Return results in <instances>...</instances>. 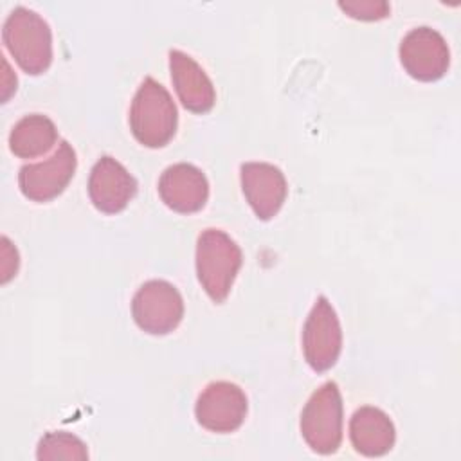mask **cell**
Returning <instances> with one entry per match:
<instances>
[{
	"instance_id": "obj_14",
	"label": "cell",
	"mask_w": 461,
	"mask_h": 461,
	"mask_svg": "<svg viewBox=\"0 0 461 461\" xmlns=\"http://www.w3.org/2000/svg\"><path fill=\"white\" fill-rule=\"evenodd\" d=\"M349 439L362 456H385L396 441L394 423L382 409L364 405L357 409L349 420Z\"/></svg>"
},
{
	"instance_id": "obj_4",
	"label": "cell",
	"mask_w": 461,
	"mask_h": 461,
	"mask_svg": "<svg viewBox=\"0 0 461 461\" xmlns=\"http://www.w3.org/2000/svg\"><path fill=\"white\" fill-rule=\"evenodd\" d=\"M342 396L335 382L322 384L301 412V434L306 445L322 456L339 450L342 441Z\"/></svg>"
},
{
	"instance_id": "obj_2",
	"label": "cell",
	"mask_w": 461,
	"mask_h": 461,
	"mask_svg": "<svg viewBox=\"0 0 461 461\" xmlns=\"http://www.w3.org/2000/svg\"><path fill=\"white\" fill-rule=\"evenodd\" d=\"M128 121L142 146L162 148L176 133L178 112L171 94L153 77H146L133 95Z\"/></svg>"
},
{
	"instance_id": "obj_12",
	"label": "cell",
	"mask_w": 461,
	"mask_h": 461,
	"mask_svg": "<svg viewBox=\"0 0 461 461\" xmlns=\"http://www.w3.org/2000/svg\"><path fill=\"white\" fill-rule=\"evenodd\" d=\"M158 194L169 209L191 214L207 203L209 182L200 167L178 162L162 171L158 178Z\"/></svg>"
},
{
	"instance_id": "obj_6",
	"label": "cell",
	"mask_w": 461,
	"mask_h": 461,
	"mask_svg": "<svg viewBox=\"0 0 461 461\" xmlns=\"http://www.w3.org/2000/svg\"><path fill=\"white\" fill-rule=\"evenodd\" d=\"M76 166L77 158L74 148L67 140H59L49 158L20 167L18 187L31 202H50L65 191L76 173Z\"/></svg>"
},
{
	"instance_id": "obj_8",
	"label": "cell",
	"mask_w": 461,
	"mask_h": 461,
	"mask_svg": "<svg viewBox=\"0 0 461 461\" xmlns=\"http://www.w3.org/2000/svg\"><path fill=\"white\" fill-rule=\"evenodd\" d=\"M400 61L405 72L418 81L441 79L450 65V50L445 38L432 27L411 29L400 43Z\"/></svg>"
},
{
	"instance_id": "obj_3",
	"label": "cell",
	"mask_w": 461,
	"mask_h": 461,
	"mask_svg": "<svg viewBox=\"0 0 461 461\" xmlns=\"http://www.w3.org/2000/svg\"><path fill=\"white\" fill-rule=\"evenodd\" d=\"M240 245L220 229H205L196 240V276L205 294L223 303L241 268Z\"/></svg>"
},
{
	"instance_id": "obj_18",
	"label": "cell",
	"mask_w": 461,
	"mask_h": 461,
	"mask_svg": "<svg viewBox=\"0 0 461 461\" xmlns=\"http://www.w3.org/2000/svg\"><path fill=\"white\" fill-rule=\"evenodd\" d=\"M0 256H2V261H0V270H2L0 281L7 283L11 277L16 276L20 259H18L16 247H13V243L5 236H2V252H0Z\"/></svg>"
},
{
	"instance_id": "obj_17",
	"label": "cell",
	"mask_w": 461,
	"mask_h": 461,
	"mask_svg": "<svg viewBox=\"0 0 461 461\" xmlns=\"http://www.w3.org/2000/svg\"><path fill=\"white\" fill-rule=\"evenodd\" d=\"M339 7L355 20L373 22L389 16V4L382 0H355V2H339Z\"/></svg>"
},
{
	"instance_id": "obj_10",
	"label": "cell",
	"mask_w": 461,
	"mask_h": 461,
	"mask_svg": "<svg viewBox=\"0 0 461 461\" xmlns=\"http://www.w3.org/2000/svg\"><path fill=\"white\" fill-rule=\"evenodd\" d=\"M137 194V180L113 157H101L88 176V196L94 207L104 214H117Z\"/></svg>"
},
{
	"instance_id": "obj_9",
	"label": "cell",
	"mask_w": 461,
	"mask_h": 461,
	"mask_svg": "<svg viewBox=\"0 0 461 461\" xmlns=\"http://www.w3.org/2000/svg\"><path fill=\"white\" fill-rule=\"evenodd\" d=\"M249 411L243 389L232 382L218 380L205 385L194 405L196 421L218 434L234 432L245 421Z\"/></svg>"
},
{
	"instance_id": "obj_1",
	"label": "cell",
	"mask_w": 461,
	"mask_h": 461,
	"mask_svg": "<svg viewBox=\"0 0 461 461\" xmlns=\"http://www.w3.org/2000/svg\"><path fill=\"white\" fill-rule=\"evenodd\" d=\"M2 41L18 67L31 74H43L52 63V31L32 9L14 7L2 27Z\"/></svg>"
},
{
	"instance_id": "obj_5",
	"label": "cell",
	"mask_w": 461,
	"mask_h": 461,
	"mask_svg": "<svg viewBox=\"0 0 461 461\" xmlns=\"http://www.w3.org/2000/svg\"><path fill=\"white\" fill-rule=\"evenodd\" d=\"M131 317L142 331L167 335L184 317V299L169 281L149 279L131 299Z\"/></svg>"
},
{
	"instance_id": "obj_13",
	"label": "cell",
	"mask_w": 461,
	"mask_h": 461,
	"mask_svg": "<svg viewBox=\"0 0 461 461\" xmlns=\"http://www.w3.org/2000/svg\"><path fill=\"white\" fill-rule=\"evenodd\" d=\"M169 70L176 95L185 110L193 113H207L214 106L216 92L212 81L189 54L171 49Z\"/></svg>"
},
{
	"instance_id": "obj_15",
	"label": "cell",
	"mask_w": 461,
	"mask_h": 461,
	"mask_svg": "<svg viewBox=\"0 0 461 461\" xmlns=\"http://www.w3.org/2000/svg\"><path fill=\"white\" fill-rule=\"evenodd\" d=\"M58 142L56 124L43 113L23 115L9 133V149L20 158L45 155Z\"/></svg>"
},
{
	"instance_id": "obj_16",
	"label": "cell",
	"mask_w": 461,
	"mask_h": 461,
	"mask_svg": "<svg viewBox=\"0 0 461 461\" xmlns=\"http://www.w3.org/2000/svg\"><path fill=\"white\" fill-rule=\"evenodd\" d=\"M36 457L40 461H56V459H72L85 461L88 459L86 445L70 432H47L36 448Z\"/></svg>"
},
{
	"instance_id": "obj_7",
	"label": "cell",
	"mask_w": 461,
	"mask_h": 461,
	"mask_svg": "<svg viewBox=\"0 0 461 461\" xmlns=\"http://www.w3.org/2000/svg\"><path fill=\"white\" fill-rule=\"evenodd\" d=\"M340 349L342 330L339 317L328 297L319 295L303 326L304 358L313 371L324 373L337 364Z\"/></svg>"
},
{
	"instance_id": "obj_11",
	"label": "cell",
	"mask_w": 461,
	"mask_h": 461,
	"mask_svg": "<svg viewBox=\"0 0 461 461\" xmlns=\"http://www.w3.org/2000/svg\"><path fill=\"white\" fill-rule=\"evenodd\" d=\"M243 194L254 214L267 221L283 207L288 193L283 171L268 162H245L240 167Z\"/></svg>"
}]
</instances>
